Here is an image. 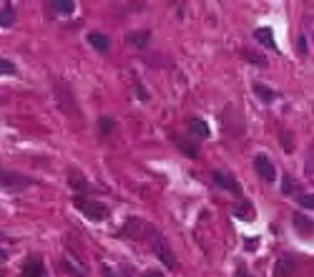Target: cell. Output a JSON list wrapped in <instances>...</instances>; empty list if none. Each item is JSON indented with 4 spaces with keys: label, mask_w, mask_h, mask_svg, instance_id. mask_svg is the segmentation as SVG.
<instances>
[{
    "label": "cell",
    "mask_w": 314,
    "mask_h": 277,
    "mask_svg": "<svg viewBox=\"0 0 314 277\" xmlns=\"http://www.w3.org/2000/svg\"><path fill=\"white\" fill-rule=\"evenodd\" d=\"M126 41H128L131 46H136V48H146V46L151 43V33H148V30H133V33L126 35Z\"/></svg>",
    "instance_id": "cell-13"
},
{
    "label": "cell",
    "mask_w": 314,
    "mask_h": 277,
    "mask_svg": "<svg viewBox=\"0 0 314 277\" xmlns=\"http://www.w3.org/2000/svg\"><path fill=\"white\" fill-rule=\"evenodd\" d=\"M53 98H56V103H58V108H61L63 113L78 116V103H75V96H73L70 86L56 81V86H53Z\"/></svg>",
    "instance_id": "cell-3"
},
{
    "label": "cell",
    "mask_w": 314,
    "mask_h": 277,
    "mask_svg": "<svg viewBox=\"0 0 314 277\" xmlns=\"http://www.w3.org/2000/svg\"><path fill=\"white\" fill-rule=\"evenodd\" d=\"M63 267L68 270V275H73V277H88V272H86V267L78 262L75 257H65L63 260Z\"/></svg>",
    "instance_id": "cell-16"
},
{
    "label": "cell",
    "mask_w": 314,
    "mask_h": 277,
    "mask_svg": "<svg viewBox=\"0 0 314 277\" xmlns=\"http://www.w3.org/2000/svg\"><path fill=\"white\" fill-rule=\"evenodd\" d=\"M299 204H302L304 209H309V212H312V209H314V196H312V194H309V196H307V194H302V196H299Z\"/></svg>",
    "instance_id": "cell-27"
},
{
    "label": "cell",
    "mask_w": 314,
    "mask_h": 277,
    "mask_svg": "<svg viewBox=\"0 0 314 277\" xmlns=\"http://www.w3.org/2000/svg\"><path fill=\"white\" fill-rule=\"evenodd\" d=\"M30 184H33V182H30L28 177H23V174L3 172V169H0V186L8 189V191H20V189H25V186H30Z\"/></svg>",
    "instance_id": "cell-5"
},
{
    "label": "cell",
    "mask_w": 314,
    "mask_h": 277,
    "mask_svg": "<svg viewBox=\"0 0 314 277\" xmlns=\"http://www.w3.org/2000/svg\"><path fill=\"white\" fill-rule=\"evenodd\" d=\"M68 186L73 189V194H88V191H93V186L88 184V179L81 172H75V169L68 172Z\"/></svg>",
    "instance_id": "cell-8"
},
{
    "label": "cell",
    "mask_w": 314,
    "mask_h": 277,
    "mask_svg": "<svg viewBox=\"0 0 314 277\" xmlns=\"http://www.w3.org/2000/svg\"><path fill=\"white\" fill-rule=\"evenodd\" d=\"M254 38H256L261 46H266V48H271V51H277V41H274L271 28H256V30H254Z\"/></svg>",
    "instance_id": "cell-12"
},
{
    "label": "cell",
    "mask_w": 314,
    "mask_h": 277,
    "mask_svg": "<svg viewBox=\"0 0 314 277\" xmlns=\"http://www.w3.org/2000/svg\"><path fill=\"white\" fill-rule=\"evenodd\" d=\"M211 177H214V182H216L221 189L231 191L234 196H242V184H239L237 179H234V174H226V172H214Z\"/></svg>",
    "instance_id": "cell-7"
},
{
    "label": "cell",
    "mask_w": 314,
    "mask_h": 277,
    "mask_svg": "<svg viewBox=\"0 0 314 277\" xmlns=\"http://www.w3.org/2000/svg\"><path fill=\"white\" fill-rule=\"evenodd\" d=\"M188 134L193 139H209L211 136V129H209L206 121H201V118H191V121H188Z\"/></svg>",
    "instance_id": "cell-11"
},
{
    "label": "cell",
    "mask_w": 314,
    "mask_h": 277,
    "mask_svg": "<svg viewBox=\"0 0 314 277\" xmlns=\"http://www.w3.org/2000/svg\"><path fill=\"white\" fill-rule=\"evenodd\" d=\"M153 229V224L138 219V217H131L124 227H121V237H126V240H143V237H148V232Z\"/></svg>",
    "instance_id": "cell-4"
},
{
    "label": "cell",
    "mask_w": 314,
    "mask_h": 277,
    "mask_svg": "<svg viewBox=\"0 0 314 277\" xmlns=\"http://www.w3.org/2000/svg\"><path fill=\"white\" fill-rule=\"evenodd\" d=\"M254 93H256L264 103H271L274 98H277V93H274L269 86H264V84H254Z\"/></svg>",
    "instance_id": "cell-19"
},
{
    "label": "cell",
    "mask_w": 314,
    "mask_h": 277,
    "mask_svg": "<svg viewBox=\"0 0 314 277\" xmlns=\"http://www.w3.org/2000/svg\"><path fill=\"white\" fill-rule=\"evenodd\" d=\"M254 169H256V174L261 177V179H266V182H274L277 179V169H274V164H271V159L266 154H256L254 156Z\"/></svg>",
    "instance_id": "cell-6"
},
{
    "label": "cell",
    "mask_w": 314,
    "mask_h": 277,
    "mask_svg": "<svg viewBox=\"0 0 314 277\" xmlns=\"http://www.w3.org/2000/svg\"><path fill=\"white\" fill-rule=\"evenodd\" d=\"M86 38H88V43H91L96 51H101V53H106V51L111 48V41H108L106 33H88Z\"/></svg>",
    "instance_id": "cell-14"
},
{
    "label": "cell",
    "mask_w": 314,
    "mask_h": 277,
    "mask_svg": "<svg viewBox=\"0 0 314 277\" xmlns=\"http://www.w3.org/2000/svg\"><path fill=\"white\" fill-rule=\"evenodd\" d=\"M148 242H151V250H153V255L159 257L169 270H176L179 267V260H176V255H174V250L169 247V242L164 240V234L159 232V229H151V234H148Z\"/></svg>",
    "instance_id": "cell-1"
},
{
    "label": "cell",
    "mask_w": 314,
    "mask_h": 277,
    "mask_svg": "<svg viewBox=\"0 0 314 277\" xmlns=\"http://www.w3.org/2000/svg\"><path fill=\"white\" fill-rule=\"evenodd\" d=\"M294 272H297V262H294V257H289V255L279 257L277 267H274V275H277V277H292Z\"/></svg>",
    "instance_id": "cell-10"
},
{
    "label": "cell",
    "mask_w": 314,
    "mask_h": 277,
    "mask_svg": "<svg viewBox=\"0 0 314 277\" xmlns=\"http://www.w3.org/2000/svg\"><path fill=\"white\" fill-rule=\"evenodd\" d=\"M282 189H284V194H299V184H297V179H292L289 174L284 177V184H282Z\"/></svg>",
    "instance_id": "cell-24"
},
{
    "label": "cell",
    "mask_w": 314,
    "mask_h": 277,
    "mask_svg": "<svg viewBox=\"0 0 314 277\" xmlns=\"http://www.w3.org/2000/svg\"><path fill=\"white\" fill-rule=\"evenodd\" d=\"M141 277H166V275H161V272H156V270H148V272H143Z\"/></svg>",
    "instance_id": "cell-29"
},
{
    "label": "cell",
    "mask_w": 314,
    "mask_h": 277,
    "mask_svg": "<svg viewBox=\"0 0 314 277\" xmlns=\"http://www.w3.org/2000/svg\"><path fill=\"white\" fill-rule=\"evenodd\" d=\"M234 214H237L239 219H254V207L249 204V202H242V204H237V207H234Z\"/></svg>",
    "instance_id": "cell-20"
},
{
    "label": "cell",
    "mask_w": 314,
    "mask_h": 277,
    "mask_svg": "<svg viewBox=\"0 0 314 277\" xmlns=\"http://www.w3.org/2000/svg\"><path fill=\"white\" fill-rule=\"evenodd\" d=\"M73 204L83 217H88L93 222H103L108 217V207L98 199H91V196H73Z\"/></svg>",
    "instance_id": "cell-2"
},
{
    "label": "cell",
    "mask_w": 314,
    "mask_h": 277,
    "mask_svg": "<svg viewBox=\"0 0 314 277\" xmlns=\"http://www.w3.org/2000/svg\"><path fill=\"white\" fill-rule=\"evenodd\" d=\"M176 144H179V149H181L186 156H191V159H196V156H199V149H196V144L184 141V139H179V136H176Z\"/></svg>",
    "instance_id": "cell-22"
},
{
    "label": "cell",
    "mask_w": 314,
    "mask_h": 277,
    "mask_svg": "<svg viewBox=\"0 0 314 277\" xmlns=\"http://www.w3.org/2000/svg\"><path fill=\"white\" fill-rule=\"evenodd\" d=\"M103 277H121V275L116 272V270H111L108 265H103Z\"/></svg>",
    "instance_id": "cell-28"
},
{
    "label": "cell",
    "mask_w": 314,
    "mask_h": 277,
    "mask_svg": "<svg viewBox=\"0 0 314 277\" xmlns=\"http://www.w3.org/2000/svg\"><path fill=\"white\" fill-rule=\"evenodd\" d=\"M46 275V267L41 260H28L23 265V277H43Z\"/></svg>",
    "instance_id": "cell-15"
},
{
    "label": "cell",
    "mask_w": 314,
    "mask_h": 277,
    "mask_svg": "<svg viewBox=\"0 0 314 277\" xmlns=\"http://www.w3.org/2000/svg\"><path fill=\"white\" fill-rule=\"evenodd\" d=\"M133 86H136V93H138V98H141V101H148V93H146L143 84L138 81V76H133Z\"/></svg>",
    "instance_id": "cell-26"
},
{
    "label": "cell",
    "mask_w": 314,
    "mask_h": 277,
    "mask_svg": "<svg viewBox=\"0 0 314 277\" xmlns=\"http://www.w3.org/2000/svg\"><path fill=\"white\" fill-rule=\"evenodd\" d=\"M13 23H15V5L8 3V5H3V10H0V25L8 28V25H13Z\"/></svg>",
    "instance_id": "cell-18"
},
{
    "label": "cell",
    "mask_w": 314,
    "mask_h": 277,
    "mask_svg": "<svg viewBox=\"0 0 314 277\" xmlns=\"http://www.w3.org/2000/svg\"><path fill=\"white\" fill-rule=\"evenodd\" d=\"M5 260H8V252H5L3 247H0V262H5Z\"/></svg>",
    "instance_id": "cell-32"
},
{
    "label": "cell",
    "mask_w": 314,
    "mask_h": 277,
    "mask_svg": "<svg viewBox=\"0 0 314 277\" xmlns=\"http://www.w3.org/2000/svg\"><path fill=\"white\" fill-rule=\"evenodd\" d=\"M292 219H294V227L299 229L302 237H309V234H312V219H309L307 214H294Z\"/></svg>",
    "instance_id": "cell-17"
},
{
    "label": "cell",
    "mask_w": 314,
    "mask_h": 277,
    "mask_svg": "<svg viewBox=\"0 0 314 277\" xmlns=\"http://www.w3.org/2000/svg\"><path fill=\"white\" fill-rule=\"evenodd\" d=\"M18 73V66L8 58H0V76H15Z\"/></svg>",
    "instance_id": "cell-23"
},
{
    "label": "cell",
    "mask_w": 314,
    "mask_h": 277,
    "mask_svg": "<svg viewBox=\"0 0 314 277\" xmlns=\"http://www.w3.org/2000/svg\"><path fill=\"white\" fill-rule=\"evenodd\" d=\"M237 277H251V275H249L244 267H239V270H237Z\"/></svg>",
    "instance_id": "cell-30"
},
{
    "label": "cell",
    "mask_w": 314,
    "mask_h": 277,
    "mask_svg": "<svg viewBox=\"0 0 314 277\" xmlns=\"http://www.w3.org/2000/svg\"><path fill=\"white\" fill-rule=\"evenodd\" d=\"M98 129H101V134L103 136H111L113 131H116V121L111 116H101V121H98Z\"/></svg>",
    "instance_id": "cell-21"
},
{
    "label": "cell",
    "mask_w": 314,
    "mask_h": 277,
    "mask_svg": "<svg viewBox=\"0 0 314 277\" xmlns=\"http://www.w3.org/2000/svg\"><path fill=\"white\" fill-rule=\"evenodd\" d=\"M46 10L53 15H73L75 3L73 0H51V3H46Z\"/></svg>",
    "instance_id": "cell-9"
},
{
    "label": "cell",
    "mask_w": 314,
    "mask_h": 277,
    "mask_svg": "<svg viewBox=\"0 0 314 277\" xmlns=\"http://www.w3.org/2000/svg\"><path fill=\"white\" fill-rule=\"evenodd\" d=\"M244 58L251 61V63H256V66H264V63H266V58H264V56H256L254 51H244Z\"/></svg>",
    "instance_id": "cell-25"
},
{
    "label": "cell",
    "mask_w": 314,
    "mask_h": 277,
    "mask_svg": "<svg viewBox=\"0 0 314 277\" xmlns=\"http://www.w3.org/2000/svg\"><path fill=\"white\" fill-rule=\"evenodd\" d=\"M299 51H302V53H307V41H304V38L299 41Z\"/></svg>",
    "instance_id": "cell-31"
}]
</instances>
